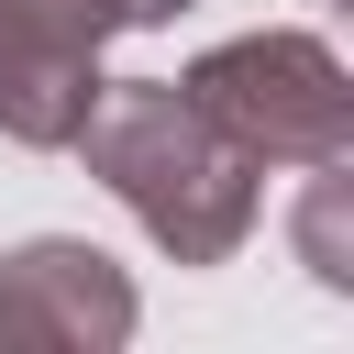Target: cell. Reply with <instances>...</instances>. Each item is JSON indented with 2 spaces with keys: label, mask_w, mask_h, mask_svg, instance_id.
I'll return each mask as SVG.
<instances>
[{
  "label": "cell",
  "mask_w": 354,
  "mask_h": 354,
  "mask_svg": "<svg viewBox=\"0 0 354 354\" xmlns=\"http://www.w3.org/2000/svg\"><path fill=\"white\" fill-rule=\"evenodd\" d=\"M122 33V0H0V144L66 155L100 111V44Z\"/></svg>",
  "instance_id": "cell-3"
},
{
  "label": "cell",
  "mask_w": 354,
  "mask_h": 354,
  "mask_svg": "<svg viewBox=\"0 0 354 354\" xmlns=\"http://www.w3.org/2000/svg\"><path fill=\"white\" fill-rule=\"evenodd\" d=\"M66 155H88V177L144 221V243H155L166 266H232V254L254 243V221H266V166H254L177 77H122V88H100V111L77 122Z\"/></svg>",
  "instance_id": "cell-1"
},
{
  "label": "cell",
  "mask_w": 354,
  "mask_h": 354,
  "mask_svg": "<svg viewBox=\"0 0 354 354\" xmlns=\"http://www.w3.org/2000/svg\"><path fill=\"white\" fill-rule=\"evenodd\" d=\"M343 199H354V177H343V155H321L310 166V199H299V266L343 299L354 288V232H343Z\"/></svg>",
  "instance_id": "cell-5"
},
{
  "label": "cell",
  "mask_w": 354,
  "mask_h": 354,
  "mask_svg": "<svg viewBox=\"0 0 354 354\" xmlns=\"http://www.w3.org/2000/svg\"><path fill=\"white\" fill-rule=\"evenodd\" d=\"M254 166H321V155H354V77L321 33L299 22H266V33H232L210 44L188 77H177Z\"/></svg>",
  "instance_id": "cell-2"
},
{
  "label": "cell",
  "mask_w": 354,
  "mask_h": 354,
  "mask_svg": "<svg viewBox=\"0 0 354 354\" xmlns=\"http://www.w3.org/2000/svg\"><path fill=\"white\" fill-rule=\"evenodd\" d=\"M177 11H199V0H122V33H155V22H177Z\"/></svg>",
  "instance_id": "cell-6"
},
{
  "label": "cell",
  "mask_w": 354,
  "mask_h": 354,
  "mask_svg": "<svg viewBox=\"0 0 354 354\" xmlns=\"http://www.w3.org/2000/svg\"><path fill=\"white\" fill-rule=\"evenodd\" d=\"M133 321L144 299L88 232H33L0 254V354H122Z\"/></svg>",
  "instance_id": "cell-4"
}]
</instances>
